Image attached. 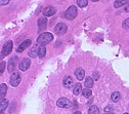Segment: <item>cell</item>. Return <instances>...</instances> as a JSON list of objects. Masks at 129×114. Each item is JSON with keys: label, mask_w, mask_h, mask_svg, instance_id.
Instances as JSON below:
<instances>
[{"label": "cell", "mask_w": 129, "mask_h": 114, "mask_svg": "<svg viewBox=\"0 0 129 114\" xmlns=\"http://www.w3.org/2000/svg\"><path fill=\"white\" fill-rule=\"evenodd\" d=\"M129 2V0H116L114 3V7L115 8H120L123 5H126Z\"/></svg>", "instance_id": "9a60e30c"}, {"label": "cell", "mask_w": 129, "mask_h": 114, "mask_svg": "<svg viewBox=\"0 0 129 114\" xmlns=\"http://www.w3.org/2000/svg\"><path fill=\"white\" fill-rule=\"evenodd\" d=\"M82 95H83L85 98H88V97H90V96L92 95V92L90 90V88H86V87H85V89L82 90Z\"/></svg>", "instance_id": "cb8c5ba5"}, {"label": "cell", "mask_w": 129, "mask_h": 114, "mask_svg": "<svg viewBox=\"0 0 129 114\" xmlns=\"http://www.w3.org/2000/svg\"><path fill=\"white\" fill-rule=\"evenodd\" d=\"M47 27V20L46 17H42L38 20V29L39 31H43L45 30V28Z\"/></svg>", "instance_id": "8fae6325"}, {"label": "cell", "mask_w": 129, "mask_h": 114, "mask_svg": "<svg viewBox=\"0 0 129 114\" xmlns=\"http://www.w3.org/2000/svg\"><path fill=\"white\" fill-rule=\"evenodd\" d=\"M74 114H82V113L80 111H76V112H74Z\"/></svg>", "instance_id": "4dcf8cb0"}, {"label": "cell", "mask_w": 129, "mask_h": 114, "mask_svg": "<svg viewBox=\"0 0 129 114\" xmlns=\"http://www.w3.org/2000/svg\"><path fill=\"white\" fill-rule=\"evenodd\" d=\"M82 85L80 84V83H77L76 85H75V87H74V89H73V94L74 95H76V96H78L80 93H82Z\"/></svg>", "instance_id": "44dd1931"}, {"label": "cell", "mask_w": 129, "mask_h": 114, "mask_svg": "<svg viewBox=\"0 0 129 114\" xmlns=\"http://www.w3.org/2000/svg\"><path fill=\"white\" fill-rule=\"evenodd\" d=\"M37 56H38V47L37 46L32 47V50H30V52H29V57L36 58Z\"/></svg>", "instance_id": "2e32d148"}, {"label": "cell", "mask_w": 129, "mask_h": 114, "mask_svg": "<svg viewBox=\"0 0 129 114\" xmlns=\"http://www.w3.org/2000/svg\"><path fill=\"white\" fill-rule=\"evenodd\" d=\"M67 30H68V27H67L66 24H63V23H58V24L55 26V28H54V32H55L57 35H62V34H64V33L67 32Z\"/></svg>", "instance_id": "8992f818"}, {"label": "cell", "mask_w": 129, "mask_h": 114, "mask_svg": "<svg viewBox=\"0 0 129 114\" xmlns=\"http://www.w3.org/2000/svg\"><path fill=\"white\" fill-rule=\"evenodd\" d=\"M122 26H123L124 29H129V18L126 19V20L122 23Z\"/></svg>", "instance_id": "d4e9b609"}, {"label": "cell", "mask_w": 129, "mask_h": 114, "mask_svg": "<svg viewBox=\"0 0 129 114\" xmlns=\"http://www.w3.org/2000/svg\"><path fill=\"white\" fill-rule=\"evenodd\" d=\"M77 4L79 7H85L88 4V0H77Z\"/></svg>", "instance_id": "603a6c76"}, {"label": "cell", "mask_w": 129, "mask_h": 114, "mask_svg": "<svg viewBox=\"0 0 129 114\" xmlns=\"http://www.w3.org/2000/svg\"><path fill=\"white\" fill-rule=\"evenodd\" d=\"M77 14H78V8L74 5H72L66 10V12H64V17H66L67 20L72 21L77 17Z\"/></svg>", "instance_id": "7a4b0ae2"}, {"label": "cell", "mask_w": 129, "mask_h": 114, "mask_svg": "<svg viewBox=\"0 0 129 114\" xmlns=\"http://www.w3.org/2000/svg\"><path fill=\"white\" fill-rule=\"evenodd\" d=\"M46 54V48L43 45H40V47H38V57L39 58H44Z\"/></svg>", "instance_id": "ffe728a7"}, {"label": "cell", "mask_w": 129, "mask_h": 114, "mask_svg": "<svg viewBox=\"0 0 129 114\" xmlns=\"http://www.w3.org/2000/svg\"><path fill=\"white\" fill-rule=\"evenodd\" d=\"M30 65H31V61H30V59L26 58V59H24V60L20 63L19 68H20V70H22V71H26V70L29 69Z\"/></svg>", "instance_id": "52a82bcc"}, {"label": "cell", "mask_w": 129, "mask_h": 114, "mask_svg": "<svg viewBox=\"0 0 129 114\" xmlns=\"http://www.w3.org/2000/svg\"><path fill=\"white\" fill-rule=\"evenodd\" d=\"M30 45H31V40H30V39H27V40L23 41V42L20 44V46L18 47L17 52H18V53H23V52L26 50V48H28Z\"/></svg>", "instance_id": "30bf717a"}, {"label": "cell", "mask_w": 129, "mask_h": 114, "mask_svg": "<svg viewBox=\"0 0 129 114\" xmlns=\"http://www.w3.org/2000/svg\"><path fill=\"white\" fill-rule=\"evenodd\" d=\"M105 114H114V113H113V112H106Z\"/></svg>", "instance_id": "1f68e13d"}, {"label": "cell", "mask_w": 129, "mask_h": 114, "mask_svg": "<svg viewBox=\"0 0 129 114\" xmlns=\"http://www.w3.org/2000/svg\"><path fill=\"white\" fill-rule=\"evenodd\" d=\"M73 83H74V81H73V78L71 76H66V77H64L63 82H62V84H63L64 87L70 88V87L73 86Z\"/></svg>", "instance_id": "7c38bea8"}, {"label": "cell", "mask_w": 129, "mask_h": 114, "mask_svg": "<svg viewBox=\"0 0 129 114\" xmlns=\"http://www.w3.org/2000/svg\"><path fill=\"white\" fill-rule=\"evenodd\" d=\"M56 12V9L52 6H47L43 9V14L44 17H51V15H53L54 13Z\"/></svg>", "instance_id": "9c48e42d"}, {"label": "cell", "mask_w": 129, "mask_h": 114, "mask_svg": "<svg viewBox=\"0 0 129 114\" xmlns=\"http://www.w3.org/2000/svg\"><path fill=\"white\" fill-rule=\"evenodd\" d=\"M7 106H8V101L6 99L1 100V102H0V111H1V113H3V111L7 108Z\"/></svg>", "instance_id": "d6986e66"}, {"label": "cell", "mask_w": 129, "mask_h": 114, "mask_svg": "<svg viewBox=\"0 0 129 114\" xmlns=\"http://www.w3.org/2000/svg\"><path fill=\"white\" fill-rule=\"evenodd\" d=\"M8 2H9V0H0V4H1L2 6L3 5H6Z\"/></svg>", "instance_id": "83f0119b"}, {"label": "cell", "mask_w": 129, "mask_h": 114, "mask_svg": "<svg viewBox=\"0 0 129 114\" xmlns=\"http://www.w3.org/2000/svg\"><path fill=\"white\" fill-rule=\"evenodd\" d=\"M88 114H100V109L98 106L95 105H92L89 107V110H88Z\"/></svg>", "instance_id": "e0dca14e"}, {"label": "cell", "mask_w": 129, "mask_h": 114, "mask_svg": "<svg viewBox=\"0 0 129 114\" xmlns=\"http://www.w3.org/2000/svg\"><path fill=\"white\" fill-rule=\"evenodd\" d=\"M84 75H85V71L82 68H78L75 70V76L77 77V79L79 81H81L84 78Z\"/></svg>", "instance_id": "4fadbf2b"}, {"label": "cell", "mask_w": 129, "mask_h": 114, "mask_svg": "<svg viewBox=\"0 0 129 114\" xmlns=\"http://www.w3.org/2000/svg\"><path fill=\"white\" fill-rule=\"evenodd\" d=\"M1 114H3V113H1Z\"/></svg>", "instance_id": "e575fe53"}, {"label": "cell", "mask_w": 129, "mask_h": 114, "mask_svg": "<svg viewBox=\"0 0 129 114\" xmlns=\"http://www.w3.org/2000/svg\"><path fill=\"white\" fill-rule=\"evenodd\" d=\"M56 105H57V107H60V108H71L72 102L70 100H68L67 98H60L56 102Z\"/></svg>", "instance_id": "5b68a950"}, {"label": "cell", "mask_w": 129, "mask_h": 114, "mask_svg": "<svg viewBox=\"0 0 129 114\" xmlns=\"http://www.w3.org/2000/svg\"><path fill=\"white\" fill-rule=\"evenodd\" d=\"M93 79H92V77H86V79H85V87L86 88H91L92 86H93Z\"/></svg>", "instance_id": "ac0fdd59"}, {"label": "cell", "mask_w": 129, "mask_h": 114, "mask_svg": "<svg viewBox=\"0 0 129 114\" xmlns=\"http://www.w3.org/2000/svg\"><path fill=\"white\" fill-rule=\"evenodd\" d=\"M113 110V107L112 106H107L106 108H105V111L106 112H110V111H112Z\"/></svg>", "instance_id": "f1b7e54d"}, {"label": "cell", "mask_w": 129, "mask_h": 114, "mask_svg": "<svg viewBox=\"0 0 129 114\" xmlns=\"http://www.w3.org/2000/svg\"><path fill=\"white\" fill-rule=\"evenodd\" d=\"M93 78H94V80H98L99 78H100V74H99V72H93Z\"/></svg>", "instance_id": "4316f807"}, {"label": "cell", "mask_w": 129, "mask_h": 114, "mask_svg": "<svg viewBox=\"0 0 129 114\" xmlns=\"http://www.w3.org/2000/svg\"><path fill=\"white\" fill-rule=\"evenodd\" d=\"M53 40V35L49 32H45V33H42L38 38H37V43L39 45H43L45 46L46 44H48L49 42H51Z\"/></svg>", "instance_id": "6da1fadb"}, {"label": "cell", "mask_w": 129, "mask_h": 114, "mask_svg": "<svg viewBox=\"0 0 129 114\" xmlns=\"http://www.w3.org/2000/svg\"><path fill=\"white\" fill-rule=\"evenodd\" d=\"M91 1H93V2H96V1H99V0H91Z\"/></svg>", "instance_id": "d6a6232c"}, {"label": "cell", "mask_w": 129, "mask_h": 114, "mask_svg": "<svg viewBox=\"0 0 129 114\" xmlns=\"http://www.w3.org/2000/svg\"><path fill=\"white\" fill-rule=\"evenodd\" d=\"M12 46H13L12 41H7L6 43H4V45L2 47V52H1V57L8 56L12 51Z\"/></svg>", "instance_id": "3957f363"}, {"label": "cell", "mask_w": 129, "mask_h": 114, "mask_svg": "<svg viewBox=\"0 0 129 114\" xmlns=\"http://www.w3.org/2000/svg\"><path fill=\"white\" fill-rule=\"evenodd\" d=\"M6 92H7V85L5 83H1V85H0V99L1 100L4 99Z\"/></svg>", "instance_id": "5bb4252c"}, {"label": "cell", "mask_w": 129, "mask_h": 114, "mask_svg": "<svg viewBox=\"0 0 129 114\" xmlns=\"http://www.w3.org/2000/svg\"><path fill=\"white\" fill-rule=\"evenodd\" d=\"M120 94L118 93V92H115V93H113L112 94V96H111V99H112V101L114 102V103H117V102H119V100H120Z\"/></svg>", "instance_id": "7402d4cb"}, {"label": "cell", "mask_w": 129, "mask_h": 114, "mask_svg": "<svg viewBox=\"0 0 129 114\" xmlns=\"http://www.w3.org/2000/svg\"><path fill=\"white\" fill-rule=\"evenodd\" d=\"M125 11H126V12H129V2L125 5Z\"/></svg>", "instance_id": "f546056e"}, {"label": "cell", "mask_w": 129, "mask_h": 114, "mask_svg": "<svg viewBox=\"0 0 129 114\" xmlns=\"http://www.w3.org/2000/svg\"><path fill=\"white\" fill-rule=\"evenodd\" d=\"M0 74H3V71H4V68H5V62H1V64H0Z\"/></svg>", "instance_id": "484cf974"}, {"label": "cell", "mask_w": 129, "mask_h": 114, "mask_svg": "<svg viewBox=\"0 0 129 114\" xmlns=\"http://www.w3.org/2000/svg\"><path fill=\"white\" fill-rule=\"evenodd\" d=\"M124 114H129V113H127V112H126V113H124Z\"/></svg>", "instance_id": "836d02e7"}, {"label": "cell", "mask_w": 129, "mask_h": 114, "mask_svg": "<svg viewBox=\"0 0 129 114\" xmlns=\"http://www.w3.org/2000/svg\"><path fill=\"white\" fill-rule=\"evenodd\" d=\"M21 75L18 73V72H15L13 73L11 76H10V79H9V82H10V85L11 86H18L21 82Z\"/></svg>", "instance_id": "277c9868"}, {"label": "cell", "mask_w": 129, "mask_h": 114, "mask_svg": "<svg viewBox=\"0 0 129 114\" xmlns=\"http://www.w3.org/2000/svg\"><path fill=\"white\" fill-rule=\"evenodd\" d=\"M18 61H19L18 57H13V58H11V59L9 60V62H8V68H7L9 73H11V72L13 71V69L15 68V66H17Z\"/></svg>", "instance_id": "ba28073f"}]
</instances>
